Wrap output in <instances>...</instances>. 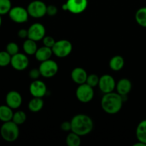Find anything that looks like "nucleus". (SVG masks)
<instances>
[{
    "label": "nucleus",
    "mask_w": 146,
    "mask_h": 146,
    "mask_svg": "<svg viewBox=\"0 0 146 146\" xmlns=\"http://www.w3.org/2000/svg\"><path fill=\"white\" fill-rule=\"evenodd\" d=\"M123 97L114 91L104 94L101 101L103 111L110 115H114L120 112L123 104Z\"/></svg>",
    "instance_id": "obj_1"
},
{
    "label": "nucleus",
    "mask_w": 146,
    "mask_h": 146,
    "mask_svg": "<svg viewBox=\"0 0 146 146\" xmlns=\"http://www.w3.org/2000/svg\"><path fill=\"white\" fill-rule=\"evenodd\" d=\"M71 131L80 136H84L92 131L94 122L91 117L85 114H78L73 117L71 121Z\"/></svg>",
    "instance_id": "obj_2"
},
{
    "label": "nucleus",
    "mask_w": 146,
    "mask_h": 146,
    "mask_svg": "<svg viewBox=\"0 0 146 146\" xmlns=\"http://www.w3.org/2000/svg\"><path fill=\"white\" fill-rule=\"evenodd\" d=\"M17 124L12 121L3 123L0 128V135L6 142L13 143L19 136V128Z\"/></svg>",
    "instance_id": "obj_3"
},
{
    "label": "nucleus",
    "mask_w": 146,
    "mask_h": 146,
    "mask_svg": "<svg viewBox=\"0 0 146 146\" xmlns=\"http://www.w3.org/2000/svg\"><path fill=\"white\" fill-rule=\"evenodd\" d=\"M72 50V44L66 39L56 41L52 47L53 54L58 58H66L71 54Z\"/></svg>",
    "instance_id": "obj_4"
},
{
    "label": "nucleus",
    "mask_w": 146,
    "mask_h": 146,
    "mask_svg": "<svg viewBox=\"0 0 146 146\" xmlns=\"http://www.w3.org/2000/svg\"><path fill=\"white\" fill-rule=\"evenodd\" d=\"M76 96L78 101L83 104L91 102L94 96V88L86 83L80 84L76 90Z\"/></svg>",
    "instance_id": "obj_5"
},
{
    "label": "nucleus",
    "mask_w": 146,
    "mask_h": 146,
    "mask_svg": "<svg viewBox=\"0 0 146 146\" xmlns=\"http://www.w3.org/2000/svg\"><path fill=\"white\" fill-rule=\"evenodd\" d=\"M47 5L42 1H32L27 6V11L30 17L35 19L42 18L46 15Z\"/></svg>",
    "instance_id": "obj_6"
},
{
    "label": "nucleus",
    "mask_w": 146,
    "mask_h": 146,
    "mask_svg": "<svg viewBox=\"0 0 146 146\" xmlns=\"http://www.w3.org/2000/svg\"><path fill=\"white\" fill-rule=\"evenodd\" d=\"M38 69L41 73V76L49 78L56 75L58 71V66L55 61L48 59L41 62Z\"/></svg>",
    "instance_id": "obj_7"
},
{
    "label": "nucleus",
    "mask_w": 146,
    "mask_h": 146,
    "mask_svg": "<svg viewBox=\"0 0 146 146\" xmlns=\"http://www.w3.org/2000/svg\"><path fill=\"white\" fill-rule=\"evenodd\" d=\"M8 14L11 21L17 24H23L27 22L29 16L27 9L19 6L11 7Z\"/></svg>",
    "instance_id": "obj_8"
},
{
    "label": "nucleus",
    "mask_w": 146,
    "mask_h": 146,
    "mask_svg": "<svg viewBox=\"0 0 146 146\" xmlns=\"http://www.w3.org/2000/svg\"><path fill=\"white\" fill-rule=\"evenodd\" d=\"M115 86L116 83L112 76L109 74H104L100 77L98 86L100 91L104 94L113 92L115 88Z\"/></svg>",
    "instance_id": "obj_9"
},
{
    "label": "nucleus",
    "mask_w": 146,
    "mask_h": 146,
    "mask_svg": "<svg viewBox=\"0 0 146 146\" xmlns=\"http://www.w3.org/2000/svg\"><path fill=\"white\" fill-rule=\"evenodd\" d=\"M28 38L35 41H41L46 36L45 27L41 23L31 24L28 29Z\"/></svg>",
    "instance_id": "obj_10"
},
{
    "label": "nucleus",
    "mask_w": 146,
    "mask_h": 146,
    "mask_svg": "<svg viewBox=\"0 0 146 146\" xmlns=\"http://www.w3.org/2000/svg\"><path fill=\"white\" fill-rule=\"evenodd\" d=\"M29 64V61L26 54H21L19 52L15 55L11 56L10 65L14 69L17 71H24L28 67Z\"/></svg>",
    "instance_id": "obj_11"
},
{
    "label": "nucleus",
    "mask_w": 146,
    "mask_h": 146,
    "mask_svg": "<svg viewBox=\"0 0 146 146\" xmlns=\"http://www.w3.org/2000/svg\"><path fill=\"white\" fill-rule=\"evenodd\" d=\"M29 92L33 97L43 98L46 94V85L41 80H34L29 86Z\"/></svg>",
    "instance_id": "obj_12"
},
{
    "label": "nucleus",
    "mask_w": 146,
    "mask_h": 146,
    "mask_svg": "<svg viewBox=\"0 0 146 146\" xmlns=\"http://www.w3.org/2000/svg\"><path fill=\"white\" fill-rule=\"evenodd\" d=\"M68 11L74 14H81L88 7V0H67Z\"/></svg>",
    "instance_id": "obj_13"
},
{
    "label": "nucleus",
    "mask_w": 146,
    "mask_h": 146,
    "mask_svg": "<svg viewBox=\"0 0 146 146\" xmlns=\"http://www.w3.org/2000/svg\"><path fill=\"white\" fill-rule=\"evenodd\" d=\"M6 104L14 109H17L22 104V96L17 91H10L7 94L5 97Z\"/></svg>",
    "instance_id": "obj_14"
},
{
    "label": "nucleus",
    "mask_w": 146,
    "mask_h": 146,
    "mask_svg": "<svg viewBox=\"0 0 146 146\" xmlns=\"http://www.w3.org/2000/svg\"><path fill=\"white\" fill-rule=\"evenodd\" d=\"M87 77H88V74H87L86 71L81 67H76L71 73V79L78 85L86 82Z\"/></svg>",
    "instance_id": "obj_15"
},
{
    "label": "nucleus",
    "mask_w": 146,
    "mask_h": 146,
    "mask_svg": "<svg viewBox=\"0 0 146 146\" xmlns=\"http://www.w3.org/2000/svg\"><path fill=\"white\" fill-rule=\"evenodd\" d=\"M115 89L118 94L122 96H126L132 89V83L128 78H123L116 83Z\"/></svg>",
    "instance_id": "obj_16"
},
{
    "label": "nucleus",
    "mask_w": 146,
    "mask_h": 146,
    "mask_svg": "<svg viewBox=\"0 0 146 146\" xmlns=\"http://www.w3.org/2000/svg\"><path fill=\"white\" fill-rule=\"evenodd\" d=\"M53 54H53L52 48L43 46L40 48H38L34 56L37 61L39 62H43L46 60L51 59V57L52 56Z\"/></svg>",
    "instance_id": "obj_17"
},
{
    "label": "nucleus",
    "mask_w": 146,
    "mask_h": 146,
    "mask_svg": "<svg viewBox=\"0 0 146 146\" xmlns=\"http://www.w3.org/2000/svg\"><path fill=\"white\" fill-rule=\"evenodd\" d=\"M44 105V100L42 98L33 97L28 104V108L31 112L38 113L41 111Z\"/></svg>",
    "instance_id": "obj_18"
},
{
    "label": "nucleus",
    "mask_w": 146,
    "mask_h": 146,
    "mask_svg": "<svg viewBox=\"0 0 146 146\" xmlns=\"http://www.w3.org/2000/svg\"><path fill=\"white\" fill-rule=\"evenodd\" d=\"M125 65V60L123 57L120 55L114 56L111 58L109 62V66L114 71H121Z\"/></svg>",
    "instance_id": "obj_19"
},
{
    "label": "nucleus",
    "mask_w": 146,
    "mask_h": 146,
    "mask_svg": "<svg viewBox=\"0 0 146 146\" xmlns=\"http://www.w3.org/2000/svg\"><path fill=\"white\" fill-rule=\"evenodd\" d=\"M13 115V109L10 108L9 106L1 105L0 106V121L1 122H7L12 120Z\"/></svg>",
    "instance_id": "obj_20"
},
{
    "label": "nucleus",
    "mask_w": 146,
    "mask_h": 146,
    "mask_svg": "<svg viewBox=\"0 0 146 146\" xmlns=\"http://www.w3.org/2000/svg\"><path fill=\"white\" fill-rule=\"evenodd\" d=\"M38 49L36 41L31 40L30 38H27L23 44V50L27 55H34Z\"/></svg>",
    "instance_id": "obj_21"
},
{
    "label": "nucleus",
    "mask_w": 146,
    "mask_h": 146,
    "mask_svg": "<svg viewBox=\"0 0 146 146\" xmlns=\"http://www.w3.org/2000/svg\"><path fill=\"white\" fill-rule=\"evenodd\" d=\"M136 138L138 141L146 144V119L141 121L136 128Z\"/></svg>",
    "instance_id": "obj_22"
},
{
    "label": "nucleus",
    "mask_w": 146,
    "mask_h": 146,
    "mask_svg": "<svg viewBox=\"0 0 146 146\" xmlns=\"http://www.w3.org/2000/svg\"><path fill=\"white\" fill-rule=\"evenodd\" d=\"M135 19L138 25L146 28V7H142L137 10Z\"/></svg>",
    "instance_id": "obj_23"
},
{
    "label": "nucleus",
    "mask_w": 146,
    "mask_h": 146,
    "mask_svg": "<svg viewBox=\"0 0 146 146\" xmlns=\"http://www.w3.org/2000/svg\"><path fill=\"white\" fill-rule=\"evenodd\" d=\"M66 143L68 146H79L81 143V136L71 131L66 138Z\"/></svg>",
    "instance_id": "obj_24"
},
{
    "label": "nucleus",
    "mask_w": 146,
    "mask_h": 146,
    "mask_svg": "<svg viewBox=\"0 0 146 146\" xmlns=\"http://www.w3.org/2000/svg\"><path fill=\"white\" fill-rule=\"evenodd\" d=\"M11 121L18 125H22L27 121V114L23 111H17V112L14 113Z\"/></svg>",
    "instance_id": "obj_25"
},
{
    "label": "nucleus",
    "mask_w": 146,
    "mask_h": 146,
    "mask_svg": "<svg viewBox=\"0 0 146 146\" xmlns=\"http://www.w3.org/2000/svg\"><path fill=\"white\" fill-rule=\"evenodd\" d=\"M11 56L7 51H0V67H6L11 64Z\"/></svg>",
    "instance_id": "obj_26"
},
{
    "label": "nucleus",
    "mask_w": 146,
    "mask_h": 146,
    "mask_svg": "<svg viewBox=\"0 0 146 146\" xmlns=\"http://www.w3.org/2000/svg\"><path fill=\"white\" fill-rule=\"evenodd\" d=\"M11 7V0H0V15L8 14Z\"/></svg>",
    "instance_id": "obj_27"
},
{
    "label": "nucleus",
    "mask_w": 146,
    "mask_h": 146,
    "mask_svg": "<svg viewBox=\"0 0 146 146\" xmlns=\"http://www.w3.org/2000/svg\"><path fill=\"white\" fill-rule=\"evenodd\" d=\"M5 51H7L11 56H13L15 55L17 53H19V46L17 45V43L9 42L7 44V46H6Z\"/></svg>",
    "instance_id": "obj_28"
},
{
    "label": "nucleus",
    "mask_w": 146,
    "mask_h": 146,
    "mask_svg": "<svg viewBox=\"0 0 146 146\" xmlns=\"http://www.w3.org/2000/svg\"><path fill=\"white\" fill-rule=\"evenodd\" d=\"M99 78L100 77H98L96 74H90L88 75L86 79V84H88L89 86H91V87L94 88V87L97 86L98 85V82H99Z\"/></svg>",
    "instance_id": "obj_29"
},
{
    "label": "nucleus",
    "mask_w": 146,
    "mask_h": 146,
    "mask_svg": "<svg viewBox=\"0 0 146 146\" xmlns=\"http://www.w3.org/2000/svg\"><path fill=\"white\" fill-rule=\"evenodd\" d=\"M42 41L44 46L49 47V48H52V47L54 46V45L56 43L55 39L52 36H45L42 39Z\"/></svg>",
    "instance_id": "obj_30"
},
{
    "label": "nucleus",
    "mask_w": 146,
    "mask_h": 146,
    "mask_svg": "<svg viewBox=\"0 0 146 146\" xmlns=\"http://www.w3.org/2000/svg\"><path fill=\"white\" fill-rule=\"evenodd\" d=\"M29 76L30 77L31 79L34 80H37L38 79L40 76H41V73L38 68H32L31 70H30L29 72Z\"/></svg>",
    "instance_id": "obj_31"
},
{
    "label": "nucleus",
    "mask_w": 146,
    "mask_h": 146,
    "mask_svg": "<svg viewBox=\"0 0 146 146\" xmlns=\"http://www.w3.org/2000/svg\"><path fill=\"white\" fill-rule=\"evenodd\" d=\"M58 13V9L54 5H48L46 8V14L50 17H54Z\"/></svg>",
    "instance_id": "obj_32"
},
{
    "label": "nucleus",
    "mask_w": 146,
    "mask_h": 146,
    "mask_svg": "<svg viewBox=\"0 0 146 146\" xmlns=\"http://www.w3.org/2000/svg\"><path fill=\"white\" fill-rule=\"evenodd\" d=\"M61 129L65 132L71 131V121H64L61 124Z\"/></svg>",
    "instance_id": "obj_33"
},
{
    "label": "nucleus",
    "mask_w": 146,
    "mask_h": 146,
    "mask_svg": "<svg viewBox=\"0 0 146 146\" xmlns=\"http://www.w3.org/2000/svg\"><path fill=\"white\" fill-rule=\"evenodd\" d=\"M17 36L19 38H21V39H26L28 38V30L25 29H21L17 32Z\"/></svg>",
    "instance_id": "obj_34"
},
{
    "label": "nucleus",
    "mask_w": 146,
    "mask_h": 146,
    "mask_svg": "<svg viewBox=\"0 0 146 146\" xmlns=\"http://www.w3.org/2000/svg\"><path fill=\"white\" fill-rule=\"evenodd\" d=\"M133 146H146V144L141 142V141H138V143H136L134 144Z\"/></svg>",
    "instance_id": "obj_35"
},
{
    "label": "nucleus",
    "mask_w": 146,
    "mask_h": 146,
    "mask_svg": "<svg viewBox=\"0 0 146 146\" xmlns=\"http://www.w3.org/2000/svg\"><path fill=\"white\" fill-rule=\"evenodd\" d=\"M62 9L64 10V11H68V7H67V5L66 3L62 5Z\"/></svg>",
    "instance_id": "obj_36"
},
{
    "label": "nucleus",
    "mask_w": 146,
    "mask_h": 146,
    "mask_svg": "<svg viewBox=\"0 0 146 146\" xmlns=\"http://www.w3.org/2000/svg\"><path fill=\"white\" fill-rule=\"evenodd\" d=\"M1 24H2V19H1V15H0V27H1Z\"/></svg>",
    "instance_id": "obj_37"
}]
</instances>
